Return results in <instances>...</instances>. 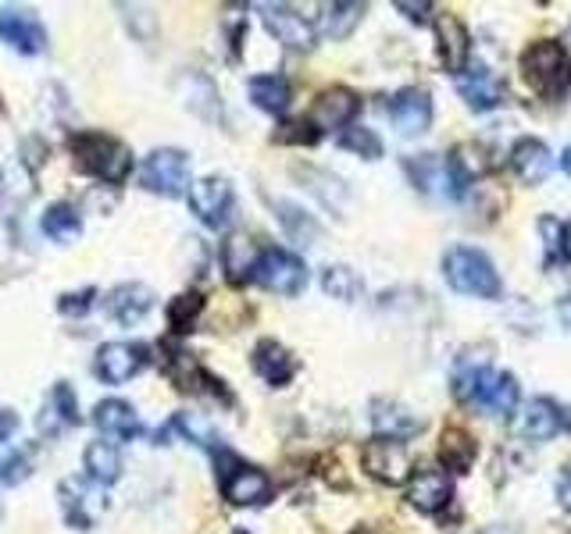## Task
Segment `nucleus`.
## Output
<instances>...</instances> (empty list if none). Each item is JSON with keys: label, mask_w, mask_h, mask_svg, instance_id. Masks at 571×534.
<instances>
[{"label": "nucleus", "mask_w": 571, "mask_h": 534, "mask_svg": "<svg viewBox=\"0 0 571 534\" xmlns=\"http://www.w3.org/2000/svg\"><path fill=\"white\" fill-rule=\"evenodd\" d=\"M93 425H97L107 439H118V442H129L139 434V417L129 402H122V399L97 402V410H93Z\"/></svg>", "instance_id": "23"}, {"label": "nucleus", "mask_w": 571, "mask_h": 534, "mask_svg": "<svg viewBox=\"0 0 571 534\" xmlns=\"http://www.w3.org/2000/svg\"><path fill=\"white\" fill-rule=\"evenodd\" d=\"M93 300H97V289H79V293L61 296L58 311H61V314H69V317H79V314H86V311H90Z\"/></svg>", "instance_id": "42"}, {"label": "nucleus", "mask_w": 571, "mask_h": 534, "mask_svg": "<svg viewBox=\"0 0 571 534\" xmlns=\"http://www.w3.org/2000/svg\"><path fill=\"white\" fill-rule=\"evenodd\" d=\"M218 481H221V495H226L232 506H261L268 503V495H272V481H268V474L258 471V467L236 463L232 471Z\"/></svg>", "instance_id": "11"}, {"label": "nucleus", "mask_w": 571, "mask_h": 534, "mask_svg": "<svg viewBox=\"0 0 571 534\" xmlns=\"http://www.w3.org/2000/svg\"><path fill=\"white\" fill-rule=\"evenodd\" d=\"M204 311V300L197 293H186L179 296L176 303H172V325H176V332H189L194 328V317Z\"/></svg>", "instance_id": "41"}, {"label": "nucleus", "mask_w": 571, "mask_h": 534, "mask_svg": "<svg viewBox=\"0 0 571 534\" xmlns=\"http://www.w3.org/2000/svg\"><path fill=\"white\" fill-rule=\"evenodd\" d=\"M558 499H561L564 510H571V467H564L561 478H558Z\"/></svg>", "instance_id": "46"}, {"label": "nucleus", "mask_w": 571, "mask_h": 534, "mask_svg": "<svg viewBox=\"0 0 571 534\" xmlns=\"http://www.w3.org/2000/svg\"><path fill=\"white\" fill-rule=\"evenodd\" d=\"M457 93L465 96L471 111H494L503 101V83L486 64H475V69H465L457 75Z\"/></svg>", "instance_id": "15"}, {"label": "nucleus", "mask_w": 571, "mask_h": 534, "mask_svg": "<svg viewBox=\"0 0 571 534\" xmlns=\"http://www.w3.org/2000/svg\"><path fill=\"white\" fill-rule=\"evenodd\" d=\"M104 510V499L101 495H93L86 489V481H65L61 484V513H65V521L79 531H86L93 521L101 516Z\"/></svg>", "instance_id": "19"}, {"label": "nucleus", "mask_w": 571, "mask_h": 534, "mask_svg": "<svg viewBox=\"0 0 571 534\" xmlns=\"http://www.w3.org/2000/svg\"><path fill=\"white\" fill-rule=\"evenodd\" d=\"M33 471V452L29 449H11L4 460H0V481L4 484H22Z\"/></svg>", "instance_id": "39"}, {"label": "nucleus", "mask_w": 571, "mask_h": 534, "mask_svg": "<svg viewBox=\"0 0 571 534\" xmlns=\"http://www.w3.org/2000/svg\"><path fill=\"white\" fill-rule=\"evenodd\" d=\"M561 410H558V402L553 399H532L526 410L518 413V434L521 439H529V442H550L553 434L561 431Z\"/></svg>", "instance_id": "18"}, {"label": "nucleus", "mask_w": 571, "mask_h": 534, "mask_svg": "<svg viewBox=\"0 0 571 534\" xmlns=\"http://www.w3.org/2000/svg\"><path fill=\"white\" fill-rule=\"evenodd\" d=\"M250 101L258 104L268 115H282L286 104H290V83L282 75H258L250 78Z\"/></svg>", "instance_id": "30"}, {"label": "nucleus", "mask_w": 571, "mask_h": 534, "mask_svg": "<svg viewBox=\"0 0 571 534\" xmlns=\"http://www.w3.org/2000/svg\"><path fill=\"white\" fill-rule=\"evenodd\" d=\"M489 375L486 356L479 353H465L461 360L454 364V396L461 402H475V392H479L482 378Z\"/></svg>", "instance_id": "31"}, {"label": "nucleus", "mask_w": 571, "mask_h": 534, "mask_svg": "<svg viewBox=\"0 0 571 534\" xmlns=\"http://www.w3.org/2000/svg\"><path fill=\"white\" fill-rule=\"evenodd\" d=\"M147 364V349L136 343H104L97 349V375L107 385H125Z\"/></svg>", "instance_id": "10"}, {"label": "nucleus", "mask_w": 571, "mask_h": 534, "mask_svg": "<svg viewBox=\"0 0 571 534\" xmlns=\"http://www.w3.org/2000/svg\"><path fill=\"white\" fill-rule=\"evenodd\" d=\"M361 463L375 481H386V484H401L411 474V452L404 442H396V439L368 442L361 452Z\"/></svg>", "instance_id": "6"}, {"label": "nucleus", "mask_w": 571, "mask_h": 534, "mask_svg": "<svg viewBox=\"0 0 571 534\" xmlns=\"http://www.w3.org/2000/svg\"><path fill=\"white\" fill-rule=\"evenodd\" d=\"M372 425L378 431V439H396V442H404L422 431V420L411 410H404L401 402H390V399L372 402Z\"/></svg>", "instance_id": "21"}, {"label": "nucleus", "mask_w": 571, "mask_h": 534, "mask_svg": "<svg viewBox=\"0 0 571 534\" xmlns=\"http://www.w3.org/2000/svg\"><path fill=\"white\" fill-rule=\"evenodd\" d=\"M189 207H194V214L211 224V229H218V224L229 221V210H232V186L226 182V178H200V182L189 186Z\"/></svg>", "instance_id": "7"}, {"label": "nucleus", "mask_w": 571, "mask_h": 534, "mask_svg": "<svg viewBox=\"0 0 571 534\" xmlns=\"http://www.w3.org/2000/svg\"><path fill=\"white\" fill-rule=\"evenodd\" d=\"M72 150L79 157V165H83V171H90L93 178H101V182L118 186V182H125V175L133 171L129 147L118 143V139H111V136H101V133L75 136Z\"/></svg>", "instance_id": "2"}, {"label": "nucleus", "mask_w": 571, "mask_h": 534, "mask_svg": "<svg viewBox=\"0 0 571 534\" xmlns=\"http://www.w3.org/2000/svg\"><path fill=\"white\" fill-rule=\"evenodd\" d=\"M386 111L401 136H418L428 128V122H433V101H428L425 90H415V86L396 93Z\"/></svg>", "instance_id": "13"}, {"label": "nucleus", "mask_w": 571, "mask_h": 534, "mask_svg": "<svg viewBox=\"0 0 571 534\" xmlns=\"http://www.w3.org/2000/svg\"><path fill=\"white\" fill-rule=\"evenodd\" d=\"M475 402L486 407L489 413H497V417L515 413V407H518V381L511 375H497V370H489V375L482 378V385H479V392H475Z\"/></svg>", "instance_id": "25"}, {"label": "nucleus", "mask_w": 571, "mask_h": 534, "mask_svg": "<svg viewBox=\"0 0 571 534\" xmlns=\"http://www.w3.org/2000/svg\"><path fill=\"white\" fill-rule=\"evenodd\" d=\"M40 229L54 242H75L83 235V218H79V210L72 203H54V207H46Z\"/></svg>", "instance_id": "29"}, {"label": "nucleus", "mask_w": 571, "mask_h": 534, "mask_svg": "<svg viewBox=\"0 0 571 534\" xmlns=\"http://www.w3.org/2000/svg\"><path fill=\"white\" fill-rule=\"evenodd\" d=\"M558 321H561L564 328H571V293L558 300Z\"/></svg>", "instance_id": "47"}, {"label": "nucleus", "mask_w": 571, "mask_h": 534, "mask_svg": "<svg viewBox=\"0 0 571 534\" xmlns=\"http://www.w3.org/2000/svg\"><path fill=\"white\" fill-rule=\"evenodd\" d=\"M0 40L19 54H43L46 51V32L37 22V14L22 8H0Z\"/></svg>", "instance_id": "8"}, {"label": "nucleus", "mask_w": 571, "mask_h": 534, "mask_svg": "<svg viewBox=\"0 0 571 534\" xmlns=\"http://www.w3.org/2000/svg\"><path fill=\"white\" fill-rule=\"evenodd\" d=\"M276 210H279V221H282V229H286V235H290L293 242H300V247H308V242L319 235V224H314L304 210L300 207H293V203H276Z\"/></svg>", "instance_id": "36"}, {"label": "nucleus", "mask_w": 571, "mask_h": 534, "mask_svg": "<svg viewBox=\"0 0 571 534\" xmlns=\"http://www.w3.org/2000/svg\"><path fill=\"white\" fill-rule=\"evenodd\" d=\"M436 36H439V57L447 64V72L461 75L471 61V36L465 22L457 14H439L436 19Z\"/></svg>", "instance_id": "14"}, {"label": "nucleus", "mask_w": 571, "mask_h": 534, "mask_svg": "<svg viewBox=\"0 0 571 534\" xmlns=\"http://www.w3.org/2000/svg\"><path fill=\"white\" fill-rule=\"evenodd\" d=\"M322 289L332 296V300H343V303H351V300H357V293H361V279L351 271V268H343V264H332V268H325V274H322Z\"/></svg>", "instance_id": "37"}, {"label": "nucleus", "mask_w": 571, "mask_h": 534, "mask_svg": "<svg viewBox=\"0 0 571 534\" xmlns=\"http://www.w3.org/2000/svg\"><path fill=\"white\" fill-rule=\"evenodd\" d=\"M539 232H543V247H547V264H553L558 256L568 253V242H564V229L558 218H539Z\"/></svg>", "instance_id": "40"}, {"label": "nucleus", "mask_w": 571, "mask_h": 534, "mask_svg": "<svg viewBox=\"0 0 571 534\" xmlns=\"http://www.w3.org/2000/svg\"><path fill=\"white\" fill-rule=\"evenodd\" d=\"M253 370H258V375H261L268 385H276V388H279V385H286V381L293 378L297 360L290 356V349L268 338V343H261L258 349H253Z\"/></svg>", "instance_id": "26"}, {"label": "nucleus", "mask_w": 571, "mask_h": 534, "mask_svg": "<svg viewBox=\"0 0 571 534\" xmlns=\"http://www.w3.org/2000/svg\"><path fill=\"white\" fill-rule=\"evenodd\" d=\"M150 311H154V293L150 285L143 282H125L107 296V314L115 317L118 325H139Z\"/></svg>", "instance_id": "16"}, {"label": "nucleus", "mask_w": 571, "mask_h": 534, "mask_svg": "<svg viewBox=\"0 0 571 534\" xmlns=\"http://www.w3.org/2000/svg\"><path fill=\"white\" fill-rule=\"evenodd\" d=\"M407 171H411V178H415V186L422 192H450V197H454L450 168H447V160H443V157H436V154L411 157Z\"/></svg>", "instance_id": "27"}, {"label": "nucleus", "mask_w": 571, "mask_h": 534, "mask_svg": "<svg viewBox=\"0 0 571 534\" xmlns=\"http://www.w3.org/2000/svg\"><path fill=\"white\" fill-rule=\"evenodd\" d=\"M261 19H264V29L272 32L282 46H290V51H311L314 46V25L304 19V14H297L293 8L264 4Z\"/></svg>", "instance_id": "9"}, {"label": "nucleus", "mask_w": 571, "mask_h": 534, "mask_svg": "<svg viewBox=\"0 0 571 534\" xmlns=\"http://www.w3.org/2000/svg\"><path fill=\"white\" fill-rule=\"evenodd\" d=\"M340 143L351 154H361L364 160H378V157H383V139H378L372 128H364V125H346Z\"/></svg>", "instance_id": "38"}, {"label": "nucleus", "mask_w": 571, "mask_h": 534, "mask_svg": "<svg viewBox=\"0 0 571 534\" xmlns=\"http://www.w3.org/2000/svg\"><path fill=\"white\" fill-rule=\"evenodd\" d=\"M396 11H404L411 22H425L428 11H433V4H428V0H422V4H411V0H396Z\"/></svg>", "instance_id": "44"}, {"label": "nucleus", "mask_w": 571, "mask_h": 534, "mask_svg": "<svg viewBox=\"0 0 571 534\" xmlns=\"http://www.w3.org/2000/svg\"><path fill=\"white\" fill-rule=\"evenodd\" d=\"M521 72H526L529 86L543 96H561L571 83V61L564 54V46L553 40L532 43L526 57H521Z\"/></svg>", "instance_id": "3"}, {"label": "nucleus", "mask_w": 571, "mask_h": 534, "mask_svg": "<svg viewBox=\"0 0 571 534\" xmlns=\"http://www.w3.org/2000/svg\"><path fill=\"white\" fill-rule=\"evenodd\" d=\"M364 19V4H325L322 11V32L332 40H346Z\"/></svg>", "instance_id": "33"}, {"label": "nucleus", "mask_w": 571, "mask_h": 534, "mask_svg": "<svg viewBox=\"0 0 571 534\" xmlns=\"http://www.w3.org/2000/svg\"><path fill=\"white\" fill-rule=\"evenodd\" d=\"M14 431H19V413H14V410H0V442H8Z\"/></svg>", "instance_id": "45"}, {"label": "nucleus", "mask_w": 571, "mask_h": 534, "mask_svg": "<svg viewBox=\"0 0 571 534\" xmlns=\"http://www.w3.org/2000/svg\"><path fill=\"white\" fill-rule=\"evenodd\" d=\"M561 165H564V171H568V175H571V147H568V150H564V157H561Z\"/></svg>", "instance_id": "48"}, {"label": "nucleus", "mask_w": 571, "mask_h": 534, "mask_svg": "<svg viewBox=\"0 0 571 534\" xmlns=\"http://www.w3.org/2000/svg\"><path fill=\"white\" fill-rule=\"evenodd\" d=\"M475 452H479V446H475V439L465 431V428H447L439 439V460L447 463V471H457L465 474L468 467L475 463Z\"/></svg>", "instance_id": "28"}, {"label": "nucleus", "mask_w": 571, "mask_h": 534, "mask_svg": "<svg viewBox=\"0 0 571 534\" xmlns=\"http://www.w3.org/2000/svg\"><path fill=\"white\" fill-rule=\"evenodd\" d=\"M253 279H258L264 289H272V293H279V296H297L300 289L308 285V268L297 253L272 247V250L261 253Z\"/></svg>", "instance_id": "5"}, {"label": "nucleus", "mask_w": 571, "mask_h": 534, "mask_svg": "<svg viewBox=\"0 0 571 534\" xmlns=\"http://www.w3.org/2000/svg\"><path fill=\"white\" fill-rule=\"evenodd\" d=\"M511 168L518 171L521 182H543V178L553 171V157L547 150V143H539V139H521L518 147L511 150Z\"/></svg>", "instance_id": "24"}, {"label": "nucleus", "mask_w": 571, "mask_h": 534, "mask_svg": "<svg viewBox=\"0 0 571 534\" xmlns=\"http://www.w3.org/2000/svg\"><path fill=\"white\" fill-rule=\"evenodd\" d=\"M443 274H447L450 289L475 300H497L500 296V274L489 264V256L475 247H454L443 256Z\"/></svg>", "instance_id": "1"}, {"label": "nucleus", "mask_w": 571, "mask_h": 534, "mask_svg": "<svg viewBox=\"0 0 571 534\" xmlns=\"http://www.w3.org/2000/svg\"><path fill=\"white\" fill-rule=\"evenodd\" d=\"M361 111V101H357V93L354 90H346V86H332L325 90L319 101H314V125L319 128H346L354 122V115Z\"/></svg>", "instance_id": "17"}, {"label": "nucleus", "mask_w": 571, "mask_h": 534, "mask_svg": "<svg viewBox=\"0 0 571 534\" xmlns=\"http://www.w3.org/2000/svg\"><path fill=\"white\" fill-rule=\"evenodd\" d=\"M86 474L97 484H111L122 474V457L111 442H93L86 446Z\"/></svg>", "instance_id": "32"}, {"label": "nucleus", "mask_w": 571, "mask_h": 534, "mask_svg": "<svg viewBox=\"0 0 571 534\" xmlns=\"http://www.w3.org/2000/svg\"><path fill=\"white\" fill-rule=\"evenodd\" d=\"M236 534H247V531H236Z\"/></svg>", "instance_id": "50"}, {"label": "nucleus", "mask_w": 571, "mask_h": 534, "mask_svg": "<svg viewBox=\"0 0 571 534\" xmlns=\"http://www.w3.org/2000/svg\"><path fill=\"white\" fill-rule=\"evenodd\" d=\"M143 186L150 192H162V197H183L189 186V157L183 150L162 147L143 160Z\"/></svg>", "instance_id": "4"}, {"label": "nucleus", "mask_w": 571, "mask_h": 534, "mask_svg": "<svg viewBox=\"0 0 571 534\" xmlns=\"http://www.w3.org/2000/svg\"><path fill=\"white\" fill-rule=\"evenodd\" d=\"M564 242H568V253H571V229L564 232Z\"/></svg>", "instance_id": "49"}, {"label": "nucleus", "mask_w": 571, "mask_h": 534, "mask_svg": "<svg viewBox=\"0 0 571 534\" xmlns=\"http://www.w3.org/2000/svg\"><path fill=\"white\" fill-rule=\"evenodd\" d=\"M79 425V407H75V392L69 381H58L51 388V396H46L43 410L37 413V428L43 439H58V434H65L69 428Z\"/></svg>", "instance_id": "12"}, {"label": "nucleus", "mask_w": 571, "mask_h": 534, "mask_svg": "<svg viewBox=\"0 0 571 534\" xmlns=\"http://www.w3.org/2000/svg\"><path fill=\"white\" fill-rule=\"evenodd\" d=\"M276 139L279 143H314L319 139V128H314V122H290L279 128Z\"/></svg>", "instance_id": "43"}, {"label": "nucleus", "mask_w": 571, "mask_h": 534, "mask_svg": "<svg viewBox=\"0 0 571 534\" xmlns=\"http://www.w3.org/2000/svg\"><path fill=\"white\" fill-rule=\"evenodd\" d=\"M261 247L253 242L250 235L243 232H236L226 239V247H221V264H226V274H229V282H247L253 279V271H258V261H261Z\"/></svg>", "instance_id": "22"}, {"label": "nucleus", "mask_w": 571, "mask_h": 534, "mask_svg": "<svg viewBox=\"0 0 571 534\" xmlns=\"http://www.w3.org/2000/svg\"><path fill=\"white\" fill-rule=\"evenodd\" d=\"M300 178L311 182L308 189L314 192V197H319L325 207H332L340 214L343 203H346V186L340 182V178H332L329 171H314V168H304V171H300Z\"/></svg>", "instance_id": "35"}, {"label": "nucleus", "mask_w": 571, "mask_h": 534, "mask_svg": "<svg viewBox=\"0 0 571 534\" xmlns=\"http://www.w3.org/2000/svg\"><path fill=\"white\" fill-rule=\"evenodd\" d=\"M168 431H179L183 439L194 442L197 449H215L218 452V434H215V428L200 413H176V417H172Z\"/></svg>", "instance_id": "34"}, {"label": "nucleus", "mask_w": 571, "mask_h": 534, "mask_svg": "<svg viewBox=\"0 0 571 534\" xmlns=\"http://www.w3.org/2000/svg\"><path fill=\"white\" fill-rule=\"evenodd\" d=\"M450 499H454V484L443 471H425V474H418L415 481H411V489H407V503L415 510H422V513L447 510Z\"/></svg>", "instance_id": "20"}]
</instances>
